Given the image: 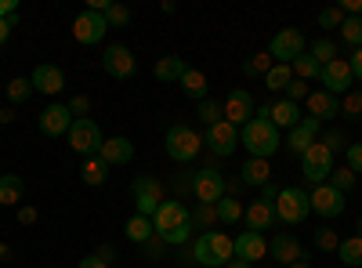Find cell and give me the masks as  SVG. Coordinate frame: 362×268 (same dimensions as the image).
Instances as JSON below:
<instances>
[{
    "label": "cell",
    "instance_id": "obj_1",
    "mask_svg": "<svg viewBox=\"0 0 362 268\" xmlns=\"http://www.w3.org/2000/svg\"><path fill=\"white\" fill-rule=\"evenodd\" d=\"M153 228L167 247H189L192 243V211L181 199H163L153 214Z\"/></svg>",
    "mask_w": 362,
    "mask_h": 268
},
{
    "label": "cell",
    "instance_id": "obj_2",
    "mask_svg": "<svg viewBox=\"0 0 362 268\" xmlns=\"http://www.w3.org/2000/svg\"><path fill=\"white\" fill-rule=\"evenodd\" d=\"M192 250V264H203V268H225L232 257H235V247H232V235L228 232H199L196 240L189 243Z\"/></svg>",
    "mask_w": 362,
    "mask_h": 268
},
{
    "label": "cell",
    "instance_id": "obj_3",
    "mask_svg": "<svg viewBox=\"0 0 362 268\" xmlns=\"http://www.w3.org/2000/svg\"><path fill=\"white\" fill-rule=\"evenodd\" d=\"M239 145H243L250 156H257V160H272L283 148V138H279V127L272 124V120L254 116L250 124L239 127Z\"/></svg>",
    "mask_w": 362,
    "mask_h": 268
},
{
    "label": "cell",
    "instance_id": "obj_4",
    "mask_svg": "<svg viewBox=\"0 0 362 268\" xmlns=\"http://www.w3.org/2000/svg\"><path fill=\"white\" fill-rule=\"evenodd\" d=\"M163 148H167V156L177 167H189L203 153V134L192 131L189 124H170L167 127V138H163Z\"/></svg>",
    "mask_w": 362,
    "mask_h": 268
},
{
    "label": "cell",
    "instance_id": "obj_5",
    "mask_svg": "<svg viewBox=\"0 0 362 268\" xmlns=\"http://www.w3.org/2000/svg\"><path fill=\"white\" fill-rule=\"evenodd\" d=\"M131 199H134V214L153 218V214H156V206L167 199V185L160 182V177L141 174V177H134V182H131Z\"/></svg>",
    "mask_w": 362,
    "mask_h": 268
},
{
    "label": "cell",
    "instance_id": "obj_6",
    "mask_svg": "<svg viewBox=\"0 0 362 268\" xmlns=\"http://www.w3.org/2000/svg\"><path fill=\"white\" fill-rule=\"evenodd\" d=\"M66 138H69V148H73V153H80L83 160L98 156V153H102V145H105L102 127L90 120V116H83V120H73V127H69Z\"/></svg>",
    "mask_w": 362,
    "mask_h": 268
},
{
    "label": "cell",
    "instance_id": "obj_7",
    "mask_svg": "<svg viewBox=\"0 0 362 268\" xmlns=\"http://www.w3.org/2000/svg\"><path fill=\"white\" fill-rule=\"evenodd\" d=\"M312 214V199H308V189H279V199H276V221L283 225H300Z\"/></svg>",
    "mask_w": 362,
    "mask_h": 268
},
{
    "label": "cell",
    "instance_id": "obj_8",
    "mask_svg": "<svg viewBox=\"0 0 362 268\" xmlns=\"http://www.w3.org/2000/svg\"><path fill=\"white\" fill-rule=\"evenodd\" d=\"M192 199L196 203H210V206H218L225 199V174L218 163H206L196 170V185H192Z\"/></svg>",
    "mask_w": 362,
    "mask_h": 268
},
{
    "label": "cell",
    "instance_id": "obj_9",
    "mask_svg": "<svg viewBox=\"0 0 362 268\" xmlns=\"http://www.w3.org/2000/svg\"><path fill=\"white\" fill-rule=\"evenodd\" d=\"M300 174H305V182H312V185L329 182V174H334V153H329L322 141H315L308 153L300 156Z\"/></svg>",
    "mask_w": 362,
    "mask_h": 268
},
{
    "label": "cell",
    "instance_id": "obj_10",
    "mask_svg": "<svg viewBox=\"0 0 362 268\" xmlns=\"http://www.w3.org/2000/svg\"><path fill=\"white\" fill-rule=\"evenodd\" d=\"M305 51H308V40H305L300 29H279V33L272 37V44H268L272 62H283V66H290L293 58H300Z\"/></svg>",
    "mask_w": 362,
    "mask_h": 268
},
{
    "label": "cell",
    "instance_id": "obj_11",
    "mask_svg": "<svg viewBox=\"0 0 362 268\" xmlns=\"http://www.w3.org/2000/svg\"><path fill=\"white\" fill-rule=\"evenodd\" d=\"M319 83H322V91L334 95V98L355 91V73H351V66H348V58H334V62H326Z\"/></svg>",
    "mask_w": 362,
    "mask_h": 268
},
{
    "label": "cell",
    "instance_id": "obj_12",
    "mask_svg": "<svg viewBox=\"0 0 362 268\" xmlns=\"http://www.w3.org/2000/svg\"><path fill=\"white\" fill-rule=\"evenodd\" d=\"M102 69H105L112 80H131V76L138 73V58H134V51L124 47V44H109V47L102 51Z\"/></svg>",
    "mask_w": 362,
    "mask_h": 268
},
{
    "label": "cell",
    "instance_id": "obj_13",
    "mask_svg": "<svg viewBox=\"0 0 362 268\" xmlns=\"http://www.w3.org/2000/svg\"><path fill=\"white\" fill-rule=\"evenodd\" d=\"M203 145L210 148V156L225 160V156H232L235 148H239V127H232L228 120H218L214 127L203 131Z\"/></svg>",
    "mask_w": 362,
    "mask_h": 268
},
{
    "label": "cell",
    "instance_id": "obj_14",
    "mask_svg": "<svg viewBox=\"0 0 362 268\" xmlns=\"http://www.w3.org/2000/svg\"><path fill=\"white\" fill-rule=\"evenodd\" d=\"M105 33H109V22H105L102 11H80V15L73 18V37H76V44H102Z\"/></svg>",
    "mask_w": 362,
    "mask_h": 268
},
{
    "label": "cell",
    "instance_id": "obj_15",
    "mask_svg": "<svg viewBox=\"0 0 362 268\" xmlns=\"http://www.w3.org/2000/svg\"><path fill=\"white\" fill-rule=\"evenodd\" d=\"M308 199H312V214H319V218H326V221L344 214V192H337L329 182L315 185V189L308 192Z\"/></svg>",
    "mask_w": 362,
    "mask_h": 268
},
{
    "label": "cell",
    "instance_id": "obj_16",
    "mask_svg": "<svg viewBox=\"0 0 362 268\" xmlns=\"http://www.w3.org/2000/svg\"><path fill=\"white\" fill-rule=\"evenodd\" d=\"M254 112H257V102H254L250 91H243V87H235V91L225 98V120H228L232 127L250 124V120H254Z\"/></svg>",
    "mask_w": 362,
    "mask_h": 268
},
{
    "label": "cell",
    "instance_id": "obj_17",
    "mask_svg": "<svg viewBox=\"0 0 362 268\" xmlns=\"http://www.w3.org/2000/svg\"><path fill=\"white\" fill-rule=\"evenodd\" d=\"M40 134L44 138H62V134H69V127H73V112H69V105H62V102H51L44 112H40Z\"/></svg>",
    "mask_w": 362,
    "mask_h": 268
},
{
    "label": "cell",
    "instance_id": "obj_18",
    "mask_svg": "<svg viewBox=\"0 0 362 268\" xmlns=\"http://www.w3.org/2000/svg\"><path fill=\"white\" fill-rule=\"evenodd\" d=\"M319 131H322V124L319 120H312V116H300V124L290 131V138H286V148L293 156H305L308 148L319 141Z\"/></svg>",
    "mask_w": 362,
    "mask_h": 268
},
{
    "label": "cell",
    "instance_id": "obj_19",
    "mask_svg": "<svg viewBox=\"0 0 362 268\" xmlns=\"http://www.w3.org/2000/svg\"><path fill=\"white\" fill-rule=\"evenodd\" d=\"M29 83H33V91H40V95H58V91H66V73L54 62H40L29 73Z\"/></svg>",
    "mask_w": 362,
    "mask_h": 268
},
{
    "label": "cell",
    "instance_id": "obj_20",
    "mask_svg": "<svg viewBox=\"0 0 362 268\" xmlns=\"http://www.w3.org/2000/svg\"><path fill=\"white\" fill-rule=\"evenodd\" d=\"M268 250H272V257H276L279 264H293V261H305V247H300V240L293 232H276L272 235V243H268Z\"/></svg>",
    "mask_w": 362,
    "mask_h": 268
},
{
    "label": "cell",
    "instance_id": "obj_21",
    "mask_svg": "<svg viewBox=\"0 0 362 268\" xmlns=\"http://www.w3.org/2000/svg\"><path fill=\"white\" fill-rule=\"evenodd\" d=\"M232 247H235V257L239 261H261L264 254H268V240L261 232H239V235H232Z\"/></svg>",
    "mask_w": 362,
    "mask_h": 268
},
{
    "label": "cell",
    "instance_id": "obj_22",
    "mask_svg": "<svg viewBox=\"0 0 362 268\" xmlns=\"http://www.w3.org/2000/svg\"><path fill=\"white\" fill-rule=\"evenodd\" d=\"M243 221H247V232H261V235H264L272 225H276V206H272V203H261V199H254V203H247Z\"/></svg>",
    "mask_w": 362,
    "mask_h": 268
},
{
    "label": "cell",
    "instance_id": "obj_23",
    "mask_svg": "<svg viewBox=\"0 0 362 268\" xmlns=\"http://www.w3.org/2000/svg\"><path fill=\"white\" fill-rule=\"evenodd\" d=\"M109 167H124V163H131L134 160V141L131 138H105V145H102V153H98Z\"/></svg>",
    "mask_w": 362,
    "mask_h": 268
},
{
    "label": "cell",
    "instance_id": "obj_24",
    "mask_svg": "<svg viewBox=\"0 0 362 268\" xmlns=\"http://www.w3.org/2000/svg\"><path fill=\"white\" fill-rule=\"evenodd\" d=\"M305 102H308V116H312V120H319V124L322 120H334V116L341 112V102L334 95H326L322 87H319V91H312Z\"/></svg>",
    "mask_w": 362,
    "mask_h": 268
},
{
    "label": "cell",
    "instance_id": "obj_25",
    "mask_svg": "<svg viewBox=\"0 0 362 268\" xmlns=\"http://www.w3.org/2000/svg\"><path fill=\"white\" fill-rule=\"evenodd\" d=\"M189 73V62L181 54H163L160 62H156V69H153V76L160 80V83H181V76Z\"/></svg>",
    "mask_w": 362,
    "mask_h": 268
},
{
    "label": "cell",
    "instance_id": "obj_26",
    "mask_svg": "<svg viewBox=\"0 0 362 268\" xmlns=\"http://www.w3.org/2000/svg\"><path fill=\"white\" fill-rule=\"evenodd\" d=\"M239 182L243 185H254V189H264L268 182H272V167H268V160H257V156H250L243 167H239Z\"/></svg>",
    "mask_w": 362,
    "mask_h": 268
},
{
    "label": "cell",
    "instance_id": "obj_27",
    "mask_svg": "<svg viewBox=\"0 0 362 268\" xmlns=\"http://www.w3.org/2000/svg\"><path fill=\"white\" fill-rule=\"evenodd\" d=\"M268 120L276 124V127H297L300 124V109L293 105V102H286V98H279V102H272V109H268Z\"/></svg>",
    "mask_w": 362,
    "mask_h": 268
},
{
    "label": "cell",
    "instance_id": "obj_28",
    "mask_svg": "<svg viewBox=\"0 0 362 268\" xmlns=\"http://www.w3.org/2000/svg\"><path fill=\"white\" fill-rule=\"evenodd\" d=\"M25 182L18 174H0V206H22Z\"/></svg>",
    "mask_w": 362,
    "mask_h": 268
},
{
    "label": "cell",
    "instance_id": "obj_29",
    "mask_svg": "<svg viewBox=\"0 0 362 268\" xmlns=\"http://www.w3.org/2000/svg\"><path fill=\"white\" fill-rule=\"evenodd\" d=\"M181 91H185L189 98H196V102H206V95H210L206 73H203V69H192V66H189V73L181 76Z\"/></svg>",
    "mask_w": 362,
    "mask_h": 268
},
{
    "label": "cell",
    "instance_id": "obj_30",
    "mask_svg": "<svg viewBox=\"0 0 362 268\" xmlns=\"http://www.w3.org/2000/svg\"><path fill=\"white\" fill-rule=\"evenodd\" d=\"M153 235H156L153 218H141V214H131V218H127V240H131V243L145 247L148 240H153Z\"/></svg>",
    "mask_w": 362,
    "mask_h": 268
},
{
    "label": "cell",
    "instance_id": "obj_31",
    "mask_svg": "<svg viewBox=\"0 0 362 268\" xmlns=\"http://www.w3.org/2000/svg\"><path fill=\"white\" fill-rule=\"evenodd\" d=\"M109 170H112V167H109L102 156L83 160V170H80V174H83V185H105V182H109Z\"/></svg>",
    "mask_w": 362,
    "mask_h": 268
},
{
    "label": "cell",
    "instance_id": "obj_32",
    "mask_svg": "<svg viewBox=\"0 0 362 268\" xmlns=\"http://www.w3.org/2000/svg\"><path fill=\"white\" fill-rule=\"evenodd\" d=\"M243 211H247V206L239 203V196H225L218 203V225H239V221H243Z\"/></svg>",
    "mask_w": 362,
    "mask_h": 268
},
{
    "label": "cell",
    "instance_id": "obj_33",
    "mask_svg": "<svg viewBox=\"0 0 362 268\" xmlns=\"http://www.w3.org/2000/svg\"><path fill=\"white\" fill-rule=\"evenodd\" d=\"M192 185H196V170H192V167H177V170L170 174L174 199H185V196H192Z\"/></svg>",
    "mask_w": 362,
    "mask_h": 268
},
{
    "label": "cell",
    "instance_id": "obj_34",
    "mask_svg": "<svg viewBox=\"0 0 362 268\" xmlns=\"http://www.w3.org/2000/svg\"><path fill=\"white\" fill-rule=\"evenodd\" d=\"M337 257H341V264L358 268V264H362V235H348V240H341Z\"/></svg>",
    "mask_w": 362,
    "mask_h": 268
},
{
    "label": "cell",
    "instance_id": "obj_35",
    "mask_svg": "<svg viewBox=\"0 0 362 268\" xmlns=\"http://www.w3.org/2000/svg\"><path fill=\"white\" fill-rule=\"evenodd\" d=\"M290 69H293V76H297V80H305V83H308V80H319V76H322V66L315 62V58H312L308 51L300 54V58H293V62H290Z\"/></svg>",
    "mask_w": 362,
    "mask_h": 268
},
{
    "label": "cell",
    "instance_id": "obj_36",
    "mask_svg": "<svg viewBox=\"0 0 362 268\" xmlns=\"http://www.w3.org/2000/svg\"><path fill=\"white\" fill-rule=\"evenodd\" d=\"M290 80H293V69L283 66V62H276V66L268 69V76H264V87H268V91H286Z\"/></svg>",
    "mask_w": 362,
    "mask_h": 268
},
{
    "label": "cell",
    "instance_id": "obj_37",
    "mask_svg": "<svg viewBox=\"0 0 362 268\" xmlns=\"http://www.w3.org/2000/svg\"><path fill=\"white\" fill-rule=\"evenodd\" d=\"M214 225H218V206L196 203V211H192V228H196V232H210Z\"/></svg>",
    "mask_w": 362,
    "mask_h": 268
},
{
    "label": "cell",
    "instance_id": "obj_38",
    "mask_svg": "<svg viewBox=\"0 0 362 268\" xmlns=\"http://www.w3.org/2000/svg\"><path fill=\"white\" fill-rule=\"evenodd\" d=\"M308 54L315 58L319 66H326V62H334V58H337V44L329 40V37H319V40L308 44Z\"/></svg>",
    "mask_w": 362,
    "mask_h": 268
},
{
    "label": "cell",
    "instance_id": "obj_39",
    "mask_svg": "<svg viewBox=\"0 0 362 268\" xmlns=\"http://www.w3.org/2000/svg\"><path fill=\"white\" fill-rule=\"evenodd\" d=\"M29 98H33V83H29V76L8 80V102H11V105H22V102H29Z\"/></svg>",
    "mask_w": 362,
    "mask_h": 268
},
{
    "label": "cell",
    "instance_id": "obj_40",
    "mask_svg": "<svg viewBox=\"0 0 362 268\" xmlns=\"http://www.w3.org/2000/svg\"><path fill=\"white\" fill-rule=\"evenodd\" d=\"M341 40L348 47H362V15H348L341 22Z\"/></svg>",
    "mask_w": 362,
    "mask_h": 268
},
{
    "label": "cell",
    "instance_id": "obj_41",
    "mask_svg": "<svg viewBox=\"0 0 362 268\" xmlns=\"http://www.w3.org/2000/svg\"><path fill=\"white\" fill-rule=\"evenodd\" d=\"M272 66H276V62H272V54L261 51V54H250L247 62H243V73H247V76H268Z\"/></svg>",
    "mask_w": 362,
    "mask_h": 268
},
{
    "label": "cell",
    "instance_id": "obj_42",
    "mask_svg": "<svg viewBox=\"0 0 362 268\" xmlns=\"http://www.w3.org/2000/svg\"><path fill=\"white\" fill-rule=\"evenodd\" d=\"M199 120H203L206 127H214L218 120H225V102H214V98L199 102Z\"/></svg>",
    "mask_w": 362,
    "mask_h": 268
},
{
    "label": "cell",
    "instance_id": "obj_43",
    "mask_svg": "<svg viewBox=\"0 0 362 268\" xmlns=\"http://www.w3.org/2000/svg\"><path fill=\"white\" fill-rule=\"evenodd\" d=\"M355 170L351 167H334V174H329V185H334L337 192H351L355 189Z\"/></svg>",
    "mask_w": 362,
    "mask_h": 268
},
{
    "label": "cell",
    "instance_id": "obj_44",
    "mask_svg": "<svg viewBox=\"0 0 362 268\" xmlns=\"http://www.w3.org/2000/svg\"><path fill=\"white\" fill-rule=\"evenodd\" d=\"M312 243H315L319 250H326V254H329V250H337V247H341V235H337L334 228H329V225H322V228H315Z\"/></svg>",
    "mask_w": 362,
    "mask_h": 268
},
{
    "label": "cell",
    "instance_id": "obj_45",
    "mask_svg": "<svg viewBox=\"0 0 362 268\" xmlns=\"http://www.w3.org/2000/svg\"><path fill=\"white\" fill-rule=\"evenodd\" d=\"M105 22H109V29H124V25L131 22V8H124V4H109Z\"/></svg>",
    "mask_w": 362,
    "mask_h": 268
},
{
    "label": "cell",
    "instance_id": "obj_46",
    "mask_svg": "<svg viewBox=\"0 0 362 268\" xmlns=\"http://www.w3.org/2000/svg\"><path fill=\"white\" fill-rule=\"evenodd\" d=\"M341 112L348 116V120L362 116V91H348V95H344V102H341Z\"/></svg>",
    "mask_w": 362,
    "mask_h": 268
},
{
    "label": "cell",
    "instance_id": "obj_47",
    "mask_svg": "<svg viewBox=\"0 0 362 268\" xmlns=\"http://www.w3.org/2000/svg\"><path fill=\"white\" fill-rule=\"evenodd\" d=\"M344 18H348V15H344L341 8H322V11H319V25H322V29H341Z\"/></svg>",
    "mask_w": 362,
    "mask_h": 268
},
{
    "label": "cell",
    "instance_id": "obj_48",
    "mask_svg": "<svg viewBox=\"0 0 362 268\" xmlns=\"http://www.w3.org/2000/svg\"><path fill=\"white\" fill-rule=\"evenodd\" d=\"M319 141H322V145H326V148H329V153H334V156H337V153H344V148L351 145V141H348V138H344L341 131H326V134H322Z\"/></svg>",
    "mask_w": 362,
    "mask_h": 268
},
{
    "label": "cell",
    "instance_id": "obj_49",
    "mask_svg": "<svg viewBox=\"0 0 362 268\" xmlns=\"http://www.w3.org/2000/svg\"><path fill=\"white\" fill-rule=\"evenodd\" d=\"M308 95H312V91H308V83L293 76V80H290V87H286V102H293V105H297V102H305Z\"/></svg>",
    "mask_w": 362,
    "mask_h": 268
},
{
    "label": "cell",
    "instance_id": "obj_50",
    "mask_svg": "<svg viewBox=\"0 0 362 268\" xmlns=\"http://www.w3.org/2000/svg\"><path fill=\"white\" fill-rule=\"evenodd\" d=\"M141 250H145V257H148V261H163V257H167V243L160 240V235H153V240H148Z\"/></svg>",
    "mask_w": 362,
    "mask_h": 268
},
{
    "label": "cell",
    "instance_id": "obj_51",
    "mask_svg": "<svg viewBox=\"0 0 362 268\" xmlns=\"http://www.w3.org/2000/svg\"><path fill=\"white\" fill-rule=\"evenodd\" d=\"M344 160H348V167H351L355 174H362V141H351V145L344 148Z\"/></svg>",
    "mask_w": 362,
    "mask_h": 268
},
{
    "label": "cell",
    "instance_id": "obj_52",
    "mask_svg": "<svg viewBox=\"0 0 362 268\" xmlns=\"http://www.w3.org/2000/svg\"><path fill=\"white\" fill-rule=\"evenodd\" d=\"M66 105H69V112H73V120H83V116L90 112V98H87V95H76V98H69Z\"/></svg>",
    "mask_w": 362,
    "mask_h": 268
},
{
    "label": "cell",
    "instance_id": "obj_53",
    "mask_svg": "<svg viewBox=\"0 0 362 268\" xmlns=\"http://www.w3.org/2000/svg\"><path fill=\"white\" fill-rule=\"evenodd\" d=\"M276 199H279V185L268 182V185L261 189V203H272V206H276Z\"/></svg>",
    "mask_w": 362,
    "mask_h": 268
},
{
    "label": "cell",
    "instance_id": "obj_54",
    "mask_svg": "<svg viewBox=\"0 0 362 268\" xmlns=\"http://www.w3.org/2000/svg\"><path fill=\"white\" fill-rule=\"evenodd\" d=\"M15 22H18L15 15H11V18H0V47L8 44V37H11V29H15Z\"/></svg>",
    "mask_w": 362,
    "mask_h": 268
},
{
    "label": "cell",
    "instance_id": "obj_55",
    "mask_svg": "<svg viewBox=\"0 0 362 268\" xmlns=\"http://www.w3.org/2000/svg\"><path fill=\"white\" fill-rule=\"evenodd\" d=\"M18 225H37V206H18Z\"/></svg>",
    "mask_w": 362,
    "mask_h": 268
},
{
    "label": "cell",
    "instance_id": "obj_56",
    "mask_svg": "<svg viewBox=\"0 0 362 268\" xmlns=\"http://www.w3.org/2000/svg\"><path fill=\"white\" fill-rule=\"evenodd\" d=\"M76 268H112V264H109V261H102L98 254H87V257H83Z\"/></svg>",
    "mask_w": 362,
    "mask_h": 268
},
{
    "label": "cell",
    "instance_id": "obj_57",
    "mask_svg": "<svg viewBox=\"0 0 362 268\" xmlns=\"http://www.w3.org/2000/svg\"><path fill=\"white\" fill-rule=\"evenodd\" d=\"M18 11V0H0V18H11Z\"/></svg>",
    "mask_w": 362,
    "mask_h": 268
},
{
    "label": "cell",
    "instance_id": "obj_58",
    "mask_svg": "<svg viewBox=\"0 0 362 268\" xmlns=\"http://www.w3.org/2000/svg\"><path fill=\"white\" fill-rule=\"evenodd\" d=\"M348 66H351V73L362 80V47H355V54H351V62H348Z\"/></svg>",
    "mask_w": 362,
    "mask_h": 268
},
{
    "label": "cell",
    "instance_id": "obj_59",
    "mask_svg": "<svg viewBox=\"0 0 362 268\" xmlns=\"http://www.w3.org/2000/svg\"><path fill=\"white\" fill-rule=\"evenodd\" d=\"M341 11H344V15H362V0H344Z\"/></svg>",
    "mask_w": 362,
    "mask_h": 268
},
{
    "label": "cell",
    "instance_id": "obj_60",
    "mask_svg": "<svg viewBox=\"0 0 362 268\" xmlns=\"http://www.w3.org/2000/svg\"><path fill=\"white\" fill-rule=\"evenodd\" d=\"M11 120H15V109L4 105V109H0V124H11Z\"/></svg>",
    "mask_w": 362,
    "mask_h": 268
},
{
    "label": "cell",
    "instance_id": "obj_61",
    "mask_svg": "<svg viewBox=\"0 0 362 268\" xmlns=\"http://www.w3.org/2000/svg\"><path fill=\"white\" fill-rule=\"evenodd\" d=\"M225 268H254V264H250V261H239V257H232Z\"/></svg>",
    "mask_w": 362,
    "mask_h": 268
},
{
    "label": "cell",
    "instance_id": "obj_62",
    "mask_svg": "<svg viewBox=\"0 0 362 268\" xmlns=\"http://www.w3.org/2000/svg\"><path fill=\"white\" fill-rule=\"evenodd\" d=\"M98 257H102V261H112V257H116V250H112V247H102V250H98Z\"/></svg>",
    "mask_w": 362,
    "mask_h": 268
},
{
    "label": "cell",
    "instance_id": "obj_63",
    "mask_svg": "<svg viewBox=\"0 0 362 268\" xmlns=\"http://www.w3.org/2000/svg\"><path fill=\"white\" fill-rule=\"evenodd\" d=\"M290 268H312V261H308V257H305V261H293Z\"/></svg>",
    "mask_w": 362,
    "mask_h": 268
},
{
    "label": "cell",
    "instance_id": "obj_64",
    "mask_svg": "<svg viewBox=\"0 0 362 268\" xmlns=\"http://www.w3.org/2000/svg\"><path fill=\"white\" fill-rule=\"evenodd\" d=\"M355 235H362V218H358V225H355Z\"/></svg>",
    "mask_w": 362,
    "mask_h": 268
}]
</instances>
